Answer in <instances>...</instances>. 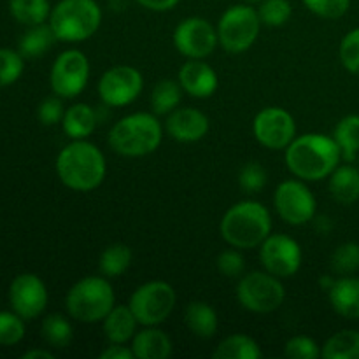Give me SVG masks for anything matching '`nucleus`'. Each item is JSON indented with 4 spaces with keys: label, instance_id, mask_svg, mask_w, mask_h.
Here are the masks:
<instances>
[{
    "label": "nucleus",
    "instance_id": "obj_1",
    "mask_svg": "<svg viewBox=\"0 0 359 359\" xmlns=\"http://www.w3.org/2000/svg\"><path fill=\"white\" fill-rule=\"evenodd\" d=\"M340 158L342 153L335 139L321 133L294 137L293 142L286 147L287 168L294 177L307 182L330 177L339 167Z\"/></svg>",
    "mask_w": 359,
    "mask_h": 359
},
{
    "label": "nucleus",
    "instance_id": "obj_2",
    "mask_svg": "<svg viewBox=\"0 0 359 359\" xmlns=\"http://www.w3.org/2000/svg\"><path fill=\"white\" fill-rule=\"evenodd\" d=\"M56 174L72 191H93L104 182L107 174L105 156L86 139L74 140L60 151L56 158Z\"/></svg>",
    "mask_w": 359,
    "mask_h": 359
},
{
    "label": "nucleus",
    "instance_id": "obj_3",
    "mask_svg": "<svg viewBox=\"0 0 359 359\" xmlns=\"http://www.w3.org/2000/svg\"><path fill=\"white\" fill-rule=\"evenodd\" d=\"M221 237L235 249L259 248L272 231V217L263 203L255 200L235 203L219 224Z\"/></svg>",
    "mask_w": 359,
    "mask_h": 359
},
{
    "label": "nucleus",
    "instance_id": "obj_4",
    "mask_svg": "<svg viewBox=\"0 0 359 359\" xmlns=\"http://www.w3.org/2000/svg\"><path fill=\"white\" fill-rule=\"evenodd\" d=\"M163 139V128L156 116L135 112L119 119L109 133V146L126 158H140L154 153Z\"/></svg>",
    "mask_w": 359,
    "mask_h": 359
},
{
    "label": "nucleus",
    "instance_id": "obj_5",
    "mask_svg": "<svg viewBox=\"0 0 359 359\" xmlns=\"http://www.w3.org/2000/svg\"><path fill=\"white\" fill-rule=\"evenodd\" d=\"M102 23V9L95 0H60L51 11L49 27L62 42H83L93 37Z\"/></svg>",
    "mask_w": 359,
    "mask_h": 359
},
{
    "label": "nucleus",
    "instance_id": "obj_6",
    "mask_svg": "<svg viewBox=\"0 0 359 359\" xmlns=\"http://www.w3.org/2000/svg\"><path fill=\"white\" fill-rule=\"evenodd\" d=\"M114 290L104 277H84L69 290L65 307L70 318L79 323L104 321L105 316L114 309Z\"/></svg>",
    "mask_w": 359,
    "mask_h": 359
},
{
    "label": "nucleus",
    "instance_id": "obj_7",
    "mask_svg": "<svg viewBox=\"0 0 359 359\" xmlns=\"http://www.w3.org/2000/svg\"><path fill=\"white\" fill-rule=\"evenodd\" d=\"M262 28L258 11L245 4L228 7L217 23V39L224 51L238 55L256 42Z\"/></svg>",
    "mask_w": 359,
    "mask_h": 359
},
{
    "label": "nucleus",
    "instance_id": "obj_8",
    "mask_svg": "<svg viewBox=\"0 0 359 359\" xmlns=\"http://www.w3.org/2000/svg\"><path fill=\"white\" fill-rule=\"evenodd\" d=\"M128 307L139 325L158 326L168 319L175 307V291L163 280H151L142 284L130 297Z\"/></svg>",
    "mask_w": 359,
    "mask_h": 359
},
{
    "label": "nucleus",
    "instance_id": "obj_9",
    "mask_svg": "<svg viewBox=\"0 0 359 359\" xmlns=\"http://www.w3.org/2000/svg\"><path fill=\"white\" fill-rule=\"evenodd\" d=\"M284 286L279 277L265 272H251L241 279L237 286V298L245 311L256 314H269L283 305Z\"/></svg>",
    "mask_w": 359,
    "mask_h": 359
},
{
    "label": "nucleus",
    "instance_id": "obj_10",
    "mask_svg": "<svg viewBox=\"0 0 359 359\" xmlns=\"http://www.w3.org/2000/svg\"><path fill=\"white\" fill-rule=\"evenodd\" d=\"M90 79V62L79 49L63 51L51 69L49 83L60 98H74L86 88Z\"/></svg>",
    "mask_w": 359,
    "mask_h": 359
},
{
    "label": "nucleus",
    "instance_id": "obj_11",
    "mask_svg": "<svg viewBox=\"0 0 359 359\" xmlns=\"http://www.w3.org/2000/svg\"><path fill=\"white\" fill-rule=\"evenodd\" d=\"M273 205L280 219L293 226H302L316 217L318 203L311 189L300 181H284L277 186Z\"/></svg>",
    "mask_w": 359,
    "mask_h": 359
},
{
    "label": "nucleus",
    "instance_id": "obj_12",
    "mask_svg": "<svg viewBox=\"0 0 359 359\" xmlns=\"http://www.w3.org/2000/svg\"><path fill=\"white\" fill-rule=\"evenodd\" d=\"M302 248L290 235H269L259 245V262L263 269L279 279L294 276L302 266Z\"/></svg>",
    "mask_w": 359,
    "mask_h": 359
},
{
    "label": "nucleus",
    "instance_id": "obj_13",
    "mask_svg": "<svg viewBox=\"0 0 359 359\" xmlns=\"http://www.w3.org/2000/svg\"><path fill=\"white\" fill-rule=\"evenodd\" d=\"M217 42V30L203 18H186L174 30L175 49L189 60H203L210 56Z\"/></svg>",
    "mask_w": 359,
    "mask_h": 359
},
{
    "label": "nucleus",
    "instance_id": "obj_14",
    "mask_svg": "<svg viewBox=\"0 0 359 359\" xmlns=\"http://www.w3.org/2000/svg\"><path fill=\"white\" fill-rule=\"evenodd\" d=\"M144 88L142 74L130 65H116L98 81L100 100L109 107H123L135 100Z\"/></svg>",
    "mask_w": 359,
    "mask_h": 359
},
{
    "label": "nucleus",
    "instance_id": "obj_15",
    "mask_svg": "<svg viewBox=\"0 0 359 359\" xmlns=\"http://www.w3.org/2000/svg\"><path fill=\"white\" fill-rule=\"evenodd\" d=\"M256 140L266 149H286L297 137L294 118L280 107H265L256 114L252 123Z\"/></svg>",
    "mask_w": 359,
    "mask_h": 359
},
{
    "label": "nucleus",
    "instance_id": "obj_16",
    "mask_svg": "<svg viewBox=\"0 0 359 359\" xmlns=\"http://www.w3.org/2000/svg\"><path fill=\"white\" fill-rule=\"evenodd\" d=\"M9 300L13 311L20 318L30 321L44 312L46 305H48V290L37 276L21 273L11 284Z\"/></svg>",
    "mask_w": 359,
    "mask_h": 359
},
{
    "label": "nucleus",
    "instance_id": "obj_17",
    "mask_svg": "<svg viewBox=\"0 0 359 359\" xmlns=\"http://www.w3.org/2000/svg\"><path fill=\"white\" fill-rule=\"evenodd\" d=\"M209 118L193 107H177L167 118V132L177 142H198L209 132Z\"/></svg>",
    "mask_w": 359,
    "mask_h": 359
},
{
    "label": "nucleus",
    "instance_id": "obj_18",
    "mask_svg": "<svg viewBox=\"0 0 359 359\" xmlns=\"http://www.w3.org/2000/svg\"><path fill=\"white\" fill-rule=\"evenodd\" d=\"M179 84L195 98H209L219 86L217 74L203 60H188L179 70Z\"/></svg>",
    "mask_w": 359,
    "mask_h": 359
},
{
    "label": "nucleus",
    "instance_id": "obj_19",
    "mask_svg": "<svg viewBox=\"0 0 359 359\" xmlns=\"http://www.w3.org/2000/svg\"><path fill=\"white\" fill-rule=\"evenodd\" d=\"M333 311L346 319H359V279L344 276L328 290Z\"/></svg>",
    "mask_w": 359,
    "mask_h": 359
},
{
    "label": "nucleus",
    "instance_id": "obj_20",
    "mask_svg": "<svg viewBox=\"0 0 359 359\" xmlns=\"http://www.w3.org/2000/svg\"><path fill=\"white\" fill-rule=\"evenodd\" d=\"M132 351L137 359H167L172 354V342L156 326H146L133 335Z\"/></svg>",
    "mask_w": 359,
    "mask_h": 359
},
{
    "label": "nucleus",
    "instance_id": "obj_21",
    "mask_svg": "<svg viewBox=\"0 0 359 359\" xmlns=\"http://www.w3.org/2000/svg\"><path fill=\"white\" fill-rule=\"evenodd\" d=\"M328 189L340 205H353L359 200V168L353 165L337 167L330 175Z\"/></svg>",
    "mask_w": 359,
    "mask_h": 359
},
{
    "label": "nucleus",
    "instance_id": "obj_22",
    "mask_svg": "<svg viewBox=\"0 0 359 359\" xmlns=\"http://www.w3.org/2000/svg\"><path fill=\"white\" fill-rule=\"evenodd\" d=\"M102 323H104L105 339L111 344H126L128 340H132L137 333V325H139L132 309L125 307V305L112 309Z\"/></svg>",
    "mask_w": 359,
    "mask_h": 359
},
{
    "label": "nucleus",
    "instance_id": "obj_23",
    "mask_svg": "<svg viewBox=\"0 0 359 359\" xmlns=\"http://www.w3.org/2000/svg\"><path fill=\"white\" fill-rule=\"evenodd\" d=\"M97 112L88 104H76L65 111L62 119L63 132L74 140L88 139L97 128Z\"/></svg>",
    "mask_w": 359,
    "mask_h": 359
},
{
    "label": "nucleus",
    "instance_id": "obj_24",
    "mask_svg": "<svg viewBox=\"0 0 359 359\" xmlns=\"http://www.w3.org/2000/svg\"><path fill=\"white\" fill-rule=\"evenodd\" d=\"M184 321L189 332L193 335L200 337V339H210V337H214L217 332V326H219L216 311L210 305H207L205 302H191L186 307Z\"/></svg>",
    "mask_w": 359,
    "mask_h": 359
},
{
    "label": "nucleus",
    "instance_id": "obj_25",
    "mask_svg": "<svg viewBox=\"0 0 359 359\" xmlns=\"http://www.w3.org/2000/svg\"><path fill=\"white\" fill-rule=\"evenodd\" d=\"M333 139L339 144L344 160L349 163L359 154V116L349 114L337 123L333 130Z\"/></svg>",
    "mask_w": 359,
    "mask_h": 359
},
{
    "label": "nucleus",
    "instance_id": "obj_26",
    "mask_svg": "<svg viewBox=\"0 0 359 359\" xmlns=\"http://www.w3.org/2000/svg\"><path fill=\"white\" fill-rule=\"evenodd\" d=\"M263 356L262 349L248 335L226 337L214 351V359H259Z\"/></svg>",
    "mask_w": 359,
    "mask_h": 359
},
{
    "label": "nucleus",
    "instance_id": "obj_27",
    "mask_svg": "<svg viewBox=\"0 0 359 359\" xmlns=\"http://www.w3.org/2000/svg\"><path fill=\"white\" fill-rule=\"evenodd\" d=\"M321 356L325 359H359V332H337L325 342Z\"/></svg>",
    "mask_w": 359,
    "mask_h": 359
},
{
    "label": "nucleus",
    "instance_id": "obj_28",
    "mask_svg": "<svg viewBox=\"0 0 359 359\" xmlns=\"http://www.w3.org/2000/svg\"><path fill=\"white\" fill-rule=\"evenodd\" d=\"M55 41H58V39H56L55 32L49 25L48 27L44 23L35 25L21 37L20 55L27 56V58H39L55 44Z\"/></svg>",
    "mask_w": 359,
    "mask_h": 359
},
{
    "label": "nucleus",
    "instance_id": "obj_29",
    "mask_svg": "<svg viewBox=\"0 0 359 359\" xmlns=\"http://www.w3.org/2000/svg\"><path fill=\"white\" fill-rule=\"evenodd\" d=\"M9 9L14 20L27 27L42 25L51 16L49 0H11Z\"/></svg>",
    "mask_w": 359,
    "mask_h": 359
},
{
    "label": "nucleus",
    "instance_id": "obj_30",
    "mask_svg": "<svg viewBox=\"0 0 359 359\" xmlns=\"http://www.w3.org/2000/svg\"><path fill=\"white\" fill-rule=\"evenodd\" d=\"M181 84L172 79H163L154 86L151 93V105H153L154 114L168 116L172 111L179 107L182 98Z\"/></svg>",
    "mask_w": 359,
    "mask_h": 359
},
{
    "label": "nucleus",
    "instance_id": "obj_31",
    "mask_svg": "<svg viewBox=\"0 0 359 359\" xmlns=\"http://www.w3.org/2000/svg\"><path fill=\"white\" fill-rule=\"evenodd\" d=\"M132 265V249L126 244H111L100 256V272L105 277L123 276Z\"/></svg>",
    "mask_w": 359,
    "mask_h": 359
},
{
    "label": "nucleus",
    "instance_id": "obj_32",
    "mask_svg": "<svg viewBox=\"0 0 359 359\" xmlns=\"http://www.w3.org/2000/svg\"><path fill=\"white\" fill-rule=\"evenodd\" d=\"M42 337L55 349H65L74 339V330L62 314H49L42 321Z\"/></svg>",
    "mask_w": 359,
    "mask_h": 359
},
{
    "label": "nucleus",
    "instance_id": "obj_33",
    "mask_svg": "<svg viewBox=\"0 0 359 359\" xmlns=\"http://www.w3.org/2000/svg\"><path fill=\"white\" fill-rule=\"evenodd\" d=\"M332 270L339 276H353L359 270V244L346 242L332 255Z\"/></svg>",
    "mask_w": 359,
    "mask_h": 359
},
{
    "label": "nucleus",
    "instance_id": "obj_34",
    "mask_svg": "<svg viewBox=\"0 0 359 359\" xmlns=\"http://www.w3.org/2000/svg\"><path fill=\"white\" fill-rule=\"evenodd\" d=\"M291 14H293V7H291L290 0H263L258 9L262 25H266L270 28L286 25Z\"/></svg>",
    "mask_w": 359,
    "mask_h": 359
},
{
    "label": "nucleus",
    "instance_id": "obj_35",
    "mask_svg": "<svg viewBox=\"0 0 359 359\" xmlns=\"http://www.w3.org/2000/svg\"><path fill=\"white\" fill-rule=\"evenodd\" d=\"M23 74V56L13 49H0V88L16 83Z\"/></svg>",
    "mask_w": 359,
    "mask_h": 359
},
{
    "label": "nucleus",
    "instance_id": "obj_36",
    "mask_svg": "<svg viewBox=\"0 0 359 359\" xmlns=\"http://www.w3.org/2000/svg\"><path fill=\"white\" fill-rule=\"evenodd\" d=\"M25 337L23 318L14 312H0V346H14Z\"/></svg>",
    "mask_w": 359,
    "mask_h": 359
},
{
    "label": "nucleus",
    "instance_id": "obj_37",
    "mask_svg": "<svg viewBox=\"0 0 359 359\" xmlns=\"http://www.w3.org/2000/svg\"><path fill=\"white\" fill-rule=\"evenodd\" d=\"M284 356L290 359H318L321 356V349L311 337L298 335L287 340L284 346Z\"/></svg>",
    "mask_w": 359,
    "mask_h": 359
},
{
    "label": "nucleus",
    "instance_id": "obj_38",
    "mask_svg": "<svg viewBox=\"0 0 359 359\" xmlns=\"http://www.w3.org/2000/svg\"><path fill=\"white\" fill-rule=\"evenodd\" d=\"M238 184L245 193L262 191L263 186L266 184V170L263 165H259L258 161L245 163L238 174Z\"/></svg>",
    "mask_w": 359,
    "mask_h": 359
},
{
    "label": "nucleus",
    "instance_id": "obj_39",
    "mask_svg": "<svg viewBox=\"0 0 359 359\" xmlns=\"http://www.w3.org/2000/svg\"><path fill=\"white\" fill-rule=\"evenodd\" d=\"M340 62L354 76H359V28L349 32L340 42Z\"/></svg>",
    "mask_w": 359,
    "mask_h": 359
},
{
    "label": "nucleus",
    "instance_id": "obj_40",
    "mask_svg": "<svg viewBox=\"0 0 359 359\" xmlns=\"http://www.w3.org/2000/svg\"><path fill=\"white\" fill-rule=\"evenodd\" d=\"M307 9L325 20H337L347 13L351 0H304Z\"/></svg>",
    "mask_w": 359,
    "mask_h": 359
},
{
    "label": "nucleus",
    "instance_id": "obj_41",
    "mask_svg": "<svg viewBox=\"0 0 359 359\" xmlns=\"http://www.w3.org/2000/svg\"><path fill=\"white\" fill-rule=\"evenodd\" d=\"M216 265L217 270H219L223 276L231 277V279H233V277H241L245 269L244 256H242L241 252L233 251V249L221 252L216 259Z\"/></svg>",
    "mask_w": 359,
    "mask_h": 359
},
{
    "label": "nucleus",
    "instance_id": "obj_42",
    "mask_svg": "<svg viewBox=\"0 0 359 359\" xmlns=\"http://www.w3.org/2000/svg\"><path fill=\"white\" fill-rule=\"evenodd\" d=\"M39 121L46 126H53L62 123L63 116H65V109L60 98L51 97L46 98L41 105H39Z\"/></svg>",
    "mask_w": 359,
    "mask_h": 359
},
{
    "label": "nucleus",
    "instance_id": "obj_43",
    "mask_svg": "<svg viewBox=\"0 0 359 359\" xmlns=\"http://www.w3.org/2000/svg\"><path fill=\"white\" fill-rule=\"evenodd\" d=\"M100 359H135V354L132 347L128 349L123 344H112L100 354Z\"/></svg>",
    "mask_w": 359,
    "mask_h": 359
},
{
    "label": "nucleus",
    "instance_id": "obj_44",
    "mask_svg": "<svg viewBox=\"0 0 359 359\" xmlns=\"http://www.w3.org/2000/svg\"><path fill=\"white\" fill-rule=\"evenodd\" d=\"M139 6L146 7L149 11H156V13H163V11L174 9L179 4V0H135Z\"/></svg>",
    "mask_w": 359,
    "mask_h": 359
},
{
    "label": "nucleus",
    "instance_id": "obj_45",
    "mask_svg": "<svg viewBox=\"0 0 359 359\" xmlns=\"http://www.w3.org/2000/svg\"><path fill=\"white\" fill-rule=\"evenodd\" d=\"M23 359H53V354L48 351H30V353H25Z\"/></svg>",
    "mask_w": 359,
    "mask_h": 359
},
{
    "label": "nucleus",
    "instance_id": "obj_46",
    "mask_svg": "<svg viewBox=\"0 0 359 359\" xmlns=\"http://www.w3.org/2000/svg\"><path fill=\"white\" fill-rule=\"evenodd\" d=\"M245 2H249V4H255V2H263V0H245Z\"/></svg>",
    "mask_w": 359,
    "mask_h": 359
}]
</instances>
